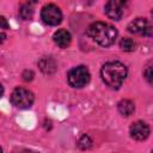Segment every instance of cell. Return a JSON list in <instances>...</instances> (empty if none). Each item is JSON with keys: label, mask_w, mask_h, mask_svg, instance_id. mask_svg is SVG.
I'll return each mask as SVG.
<instances>
[{"label": "cell", "mask_w": 153, "mask_h": 153, "mask_svg": "<svg viewBox=\"0 0 153 153\" xmlns=\"http://www.w3.org/2000/svg\"><path fill=\"white\" fill-rule=\"evenodd\" d=\"M38 66H39V69L44 73V74H51L55 72L56 69V63L55 61L51 59V57H43L39 62H38Z\"/></svg>", "instance_id": "30bf717a"}, {"label": "cell", "mask_w": 153, "mask_h": 153, "mask_svg": "<svg viewBox=\"0 0 153 153\" xmlns=\"http://www.w3.org/2000/svg\"><path fill=\"white\" fill-rule=\"evenodd\" d=\"M127 0H108L105 4V14L112 20H120L124 14Z\"/></svg>", "instance_id": "8992f818"}, {"label": "cell", "mask_w": 153, "mask_h": 153, "mask_svg": "<svg viewBox=\"0 0 153 153\" xmlns=\"http://www.w3.org/2000/svg\"><path fill=\"white\" fill-rule=\"evenodd\" d=\"M148 22L146 18H136L133 22H130L127 26L128 31L130 33H135V35H143L147 26H148Z\"/></svg>", "instance_id": "ba28073f"}, {"label": "cell", "mask_w": 153, "mask_h": 153, "mask_svg": "<svg viewBox=\"0 0 153 153\" xmlns=\"http://www.w3.org/2000/svg\"><path fill=\"white\" fill-rule=\"evenodd\" d=\"M100 76L105 85L111 88H118L127 78V67L120 61H110L103 65Z\"/></svg>", "instance_id": "6da1fadb"}, {"label": "cell", "mask_w": 153, "mask_h": 153, "mask_svg": "<svg viewBox=\"0 0 153 153\" xmlns=\"http://www.w3.org/2000/svg\"><path fill=\"white\" fill-rule=\"evenodd\" d=\"M90 78H91L90 72L85 66H78L72 68L67 75L69 85L75 88H81L86 86L90 81Z\"/></svg>", "instance_id": "3957f363"}, {"label": "cell", "mask_w": 153, "mask_h": 153, "mask_svg": "<svg viewBox=\"0 0 153 153\" xmlns=\"http://www.w3.org/2000/svg\"><path fill=\"white\" fill-rule=\"evenodd\" d=\"M32 78H33V73L31 71H25L23 73V79L25 81H30V80H32Z\"/></svg>", "instance_id": "2e32d148"}, {"label": "cell", "mask_w": 153, "mask_h": 153, "mask_svg": "<svg viewBox=\"0 0 153 153\" xmlns=\"http://www.w3.org/2000/svg\"><path fill=\"white\" fill-rule=\"evenodd\" d=\"M117 109H118V111H120L121 115H123V116H130L135 111V105L129 99H122L117 104Z\"/></svg>", "instance_id": "8fae6325"}, {"label": "cell", "mask_w": 153, "mask_h": 153, "mask_svg": "<svg viewBox=\"0 0 153 153\" xmlns=\"http://www.w3.org/2000/svg\"><path fill=\"white\" fill-rule=\"evenodd\" d=\"M30 2H32V4H35V2H37V0H29Z\"/></svg>", "instance_id": "d6986e66"}, {"label": "cell", "mask_w": 153, "mask_h": 153, "mask_svg": "<svg viewBox=\"0 0 153 153\" xmlns=\"http://www.w3.org/2000/svg\"><path fill=\"white\" fill-rule=\"evenodd\" d=\"M92 145V140L90 139L88 135H82L80 137V140L78 141V146L81 148V149H86V148H90Z\"/></svg>", "instance_id": "5bb4252c"}, {"label": "cell", "mask_w": 153, "mask_h": 153, "mask_svg": "<svg viewBox=\"0 0 153 153\" xmlns=\"http://www.w3.org/2000/svg\"><path fill=\"white\" fill-rule=\"evenodd\" d=\"M35 100L33 93L26 88L17 87L11 93V103L19 109H27L32 105Z\"/></svg>", "instance_id": "277c9868"}, {"label": "cell", "mask_w": 153, "mask_h": 153, "mask_svg": "<svg viewBox=\"0 0 153 153\" xmlns=\"http://www.w3.org/2000/svg\"><path fill=\"white\" fill-rule=\"evenodd\" d=\"M152 16H153V10H152Z\"/></svg>", "instance_id": "ffe728a7"}, {"label": "cell", "mask_w": 153, "mask_h": 153, "mask_svg": "<svg viewBox=\"0 0 153 153\" xmlns=\"http://www.w3.org/2000/svg\"><path fill=\"white\" fill-rule=\"evenodd\" d=\"M129 133H130V136L133 139H135L137 141H142V140H146L148 137L149 127L143 121H136L130 126Z\"/></svg>", "instance_id": "52a82bcc"}, {"label": "cell", "mask_w": 153, "mask_h": 153, "mask_svg": "<svg viewBox=\"0 0 153 153\" xmlns=\"http://www.w3.org/2000/svg\"><path fill=\"white\" fill-rule=\"evenodd\" d=\"M19 16H20V18L24 19V20L31 19L32 16H33V10H32V7H31L29 4L22 5L20 8H19Z\"/></svg>", "instance_id": "7c38bea8"}, {"label": "cell", "mask_w": 153, "mask_h": 153, "mask_svg": "<svg viewBox=\"0 0 153 153\" xmlns=\"http://www.w3.org/2000/svg\"><path fill=\"white\" fill-rule=\"evenodd\" d=\"M120 47H121V49L124 50V51H134L136 44H135V42H134L131 38H129V37H124V38L121 39V42H120Z\"/></svg>", "instance_id": "4fadbf2b"}, {"label": "cell", "mask_w": 153, "mask_h": 153, "mask_svg": "<svg viewBox=\"0 0 153 153\" xmlns=\"http://www.w3.org/2000/svg\"><path fill=\"white\" fill-rule=\"evenodd\" d=\"M1 23H2V29H4V30L8 27V25H7V23H6V19H5L4 17H1Z\"/></svg>", "instance_id": "ac0fdd59"}, {"label": "cell", "mask_w": 153, "mask_h": 153, "mask_svg": "<svg viewBox=\"0 0 153 153\" xmlns=\"http://www.w3.org/2000/svg\"><path fill=\"white\" fill-rule=\"evenodd\" d=\"M143 76H145V79H146L151 85H153V65L145 68Z\"/></svg>", "instance_id": "9a60e30c"}, {"label": "cell", "mask_w": 153, "mask_h": 153, "mask_svg": "<svg viewBox=\"0 0 153 153\" xmlns=\"http://www.w3.org/2000/svg\"><path fill=\"white\" fill-rule=\"evenodd\" d=\"M41 18L45 24L55 26V25H59L62 22V13H61V10L56 5L49 4V5H45L42 8Z\"/></svg>", "instance_id": "5b68a950"}, {"label": "cell", "mask_w": 153, "mask_h": 153, "mask_svg": "<svg viewBox=\"0 0 153 153\" xmlns=\"http://www.w3.org/2000/svg\"><path fill=\"white\" fill-rule=\"evenodd\" d=\"M54 42L60 47V48H67L69 44H71V41H72V37H71V33L65 30V29H60L57 30L54 36Z\"/></svg>", "instance_id": "9c48e42d"}, {"label": "cell", "mask_w": 153, "mask_h": 153, "mask_svg": "<svg viewBox=\"0 0 153 153\" xmlns=\"http://www.w3.org/2000/svg\"><path fill=\"white\" fill-rule=\"evenodd\" d=\"M143 36L153 37V26L148 25V26H147V29H146V31H145V33H143Z\"/></svg>", "instance_id": "e0dca14e"}, {"label": "cell", "mask_w": 153, "mask_h": 153, "mask_svg": "<svg viewBox=\"0 0 153 153\" xmlns=\"http://www.w3.org/2000/svg\"><path fill=\"white\" fill-rule=\"evenodd\" d=\"M87 35L102 47L111 45L117 37V30L106 23L96 22L92 23L87 29Z\"/></svg>", "instance_id": "7a4b0ae2"}]
</instances>
